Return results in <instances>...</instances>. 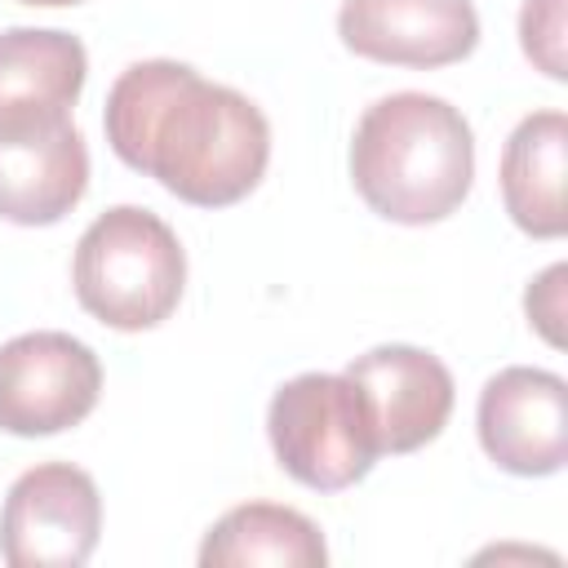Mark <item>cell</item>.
Wrapping results in <instances>:
<instances>
[{
	"instance_id": "6da1fadb",
	"label": "cell",
	"mask_w": 568,
	"mask_h": 568,
	"mask_svg": "<svg viewBox=\"0 0 568 568\" xmlns=\"http://www.w3.org/2000/svg\"><path fill=\"white\" fill-rule=\"evenodd\" d=\"M102 124L111 151L129 169L151 173L169 195L195 209L244 200L271 160L266 115L244 93L169 58L120 71Z\"/></svg>"
},
{
	"instance_id": "7a4b0ae2",
	"label": "cell",
	"mask_w": 568,
	"mask_h": 568,
	"mask_svg": "<svg viewBox=\"0 0 568 568\" xmlns=\"http://www.w3.org/2000/svg\"><path fill=\"white\" fill-rule=\"evenodd\" d=\"M470 178L475 138L453 102L430 93H390L359 115L351 138V182L386 222H444L470 195Z\"/></svg>"
},
{
	"instance_id": "3957f363",
	"label": "cell",
	"mask_w": 568,
	"mask_h": 568,
	"mask_svg": "<svg viewBox=\"0 0 568 568\" xmlns=\"http://www.w3.org/2000/svg\"><path fill=\"white\" fill-rule=\"evenodd\" d=\"M71 284L80 306L98 324L142 333L178 311L186 284V253L164 217L138 204H115L80 235Z\"/></svg>"
},
{
	"instance_id": "277c9868",
	"label": "cell",
	"mask_w": 568,
	"mask_h": 568,
	"mask_svg": "<svg viewBox=\"0 0 568 568\" xmlns=\"http://www.w3.org/2000/svg\"><path fill=\"white\" fill-rule=\"evenodd\" d=\"M266 435L284 475L315 493L359 484L382 457L359 386L346 373H302L271 395Z\"/></svg>"
},
{
	"instance_id": "5b68a950",
	"label": "cell",
	"mask_w": 568,
	"mask_h": 568,
	"mask_svg": "<svg viewBox=\"0 0 568 568\" xmlns=\"http://www.w3.org/2000/svg\"><path fill=\"white\" fill-rule=\"evenodd\" d=\"M98 532V484L71 462L22 470L0 510V555L13 568H80L93 555Z\"/></svg>"
},
{
	"instance_id": "8992f818",
	"label": "cell",
	"mask_w": 568,
	"mask_h": 568,
	"mask_svg": "<svg viewBox=\"0 0 568 568\" xmlns=\"http://www.w3.org/2000/svg\"><path fill=\"white\" fill-rule=\"evenodd\" d=\"M102 395L98 355L71 333H22L0 346V430L58 435L80 426Z\"/></svg>"
},
{
	"instance_id": "52a82bcc",
	"label": "cell",
	"mask_w": 568,
	"mask_h": 568,
	"mask_svg": "<svg viewBox=\"0 0 568 568\" xmlns=\"http://www.w3.org/2000/svg\"><path fill=\"white\" fill-rule=\"evenodd\" d=\"M484 453L524 479L555 475L568 457V386L550 368H501L479 390Z\"/></svg>"
},
{
	"instance_id": "ba28073f",
	"label": "cell",
	"mask_w": 568,
	"mask_h": 568,
	"mask_svg": "<svg viewBox=\"0 0 568 568\" xmlns=\"http://www.w3.org/2000/svg\"><path fill=\"white\" fill-rule=\"evenodd\" d=\"M337 36L351 53L386 67H453L479 44L470 0H342Z\"/></svg>"
},
{
	"instance_id": "9c48e42d",
	"label": "cell",
	"mask_w": 568,
	"mask_h": 568,
	"mask_svg": "<svg viewBox=\"0 0 568 568\" xmlns=\"http://www.w3.org/2000/svg\"><path fill=\"white\" fill-rule=\"evenodd\" d=\"M346 377L368 404L382 453H417L448 426L457 395L453 373L422 346H373L368 355L346 364Z\"/></svg>"
},
{
	"instance_id": "30bf717a",
	"label": "cell",
	"mask_w": 568,
	"mask_h": 568,
	"mask_svg": "<svg viewBox=\"0 0 568 568\" xmlns=\"http://www.w3.org/2000/svg\"><path fill=\"white\" fill-rule=\"evenodd\" d=\"M89 191V146L71 120L0 129V217L18 226L62 222Z\"/></svg>"
},
{
	"instance_id": "8fae6325",
	"label": "cell",
	"mask_w": 568,
	"mask_h": 568,
	"mask_svg": "<svg viewBox=\"0 0 568 568\" xmlns=\"http://www.w3.org/2000/svg\"><path fill=\"white\" fill-rule=\"evenodd\" d=\"M89 53L71 31L13 27L0 36V129L71 120Z\"/></svg>"
},
{
	"instance_id": "7c38bea8",
	"label": "cell",
	"mask_w": 568,
	"mask_h": 568,
	"mask_svg": "<svg viewBox=\"0 0 568 568\" xmlns=\"http://www.w3.org/2000/svg\"><path fill=\"white\" fill-rule=\"evenodd\" d=\"M564 155H568L564 111H532L506 138L501 200L510 222L532 240L564 235Z\"/></svg>"
},
{
	"instance_id": "4fadbf2b",
	"label": "cell",
	"mask_w": 568,
	"mask_h": 568,
	"mask_svg": "<svg viewBox=\"0 0 568 568\" xmlns=\"http://www.w3.org/2000/svg\"><path fill=\"white\" fill-rule=\"evenodd\" d=\"M200 564L204 568H253V564L324 568L328 546L302 510L275 506V501H248V506L226 510L209 528V537L200 546Z\"/></svg>"
},
{
	"instance_id": "5bb4252c",
	"label": "cell",
	"mask_w": 568,
	"mask_h": 568,
	"mask_svg": "<svg viewBox=\"0 0 568 568\" xmlns=\"http://www.w3.org/2000/svg\"><path fill=\"white\" fill-rule=\"evenodd\" d=\"M519 40L550 80H564V0H528L519 13Z\"/></svg>"
},
{
	"instance_id": "9a60e30c",
	"label": "cell",
	"mask_w": 568,
	"mask_h": 568,
	"mask_svg": "<svg viewBox=\"0 0 568 568\" xmlns=\"http://www.w3.org/2000/svg\"><path fill=\"white\" fill-rule=\"evenodd\" d=\"M564 280H568V266L564 262H555L532 288H528V297H524V306H528V320L541 328V337L550 342V346H559L564 342V333H559V320H564Z\"/></svg>"
},
{
	"instance_id": "2e32d148",
	"label": "cell",
	"mask_w": 568,
	"mask_h": 568,
	"mask_svg": "<svg viewBox=\"0 0 568 568\" xmlns=\"http://www.w3.org/2000/svg\"><path fill=\"white\" fill-rule=\"evenodd\" d=\"M22 4H40V9H62V4H80V0H22Z\"/></svg>"
}]
</instances>
